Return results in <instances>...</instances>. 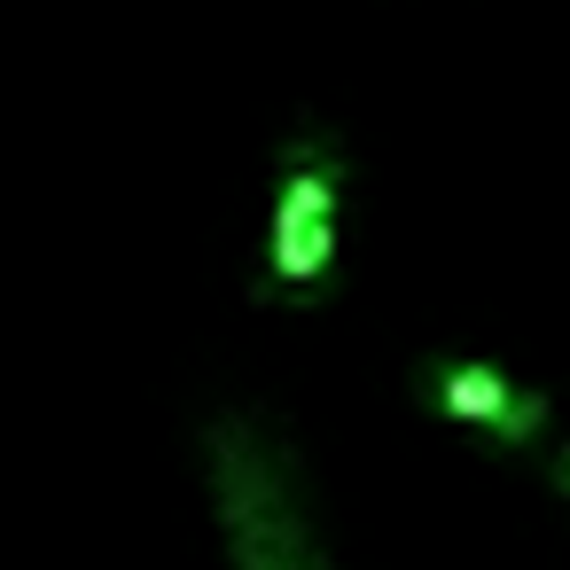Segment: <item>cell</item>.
Returning a JSON list of instances; mask_svg holds the SVG:
<instances>
[{"label":"cell","instance_id":"6da1fadb","mask_svg":"<svg viewBox=\"0 0 570 570\" xmlns=\"http://www.w3.org/2000/svg\"><path fill=\"white\" fill-rule=\"evenodd\" d=\"M204 476H212V515L235 570H344L313 515L305 453L266 406H235V399L212 406Z\"/></svg>","mask_w":570,"mask_h":570},{"label":"cell","instance_id":"7a4b0ae2","mask_svg":"<svg viewBox=\"0 0 570 570\" xmlns=\"http://www.w3.org/2000/svg\"><path fill=\"white\" fill-rule=\"evenodd\" d=\"M344 141L305 126L282 149V188H274V227H266V282L258 297H321L344 250Z\"/></svg>","mask_w":570,"mask_h":570},{"label":"cell","instance_id":"277c9868","mask_svg":"<svg viewBox=\"0 0 570 570\" xmlns=\"http://www.w3.org/2000/svg\"><path fill=\"white\" fill-rule=\"evenodd\" d=\"M547 484H554V492H562V500H570V438H562V445H554V453H547Z\"/></svg>","mask_w":570,"mask_h":570},{"label":"cell","instance_id":"3957f363","mask_svg":"<svg viewBox=\"0 0 570 570\" xmlns=\"http://www.w3.org/2000/svg\"><path fill=\"white\" fill-rule=\"evenodd\" d=\"M422 399L445 414V422H469L484 430L492 445H531L547 438V399L515 375H500L492 360H430L422 367Z\"/></svg>","mask_w":570,"mask_h":570}]
</instances>
